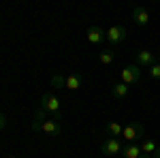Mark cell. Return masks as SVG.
Listing matches in <instances>:
<instances>
[{
    "instance_id": "cell-1",
    "label": "cell",
    "mask_w": 160,
    "mask_h": 158,
    "mask_svg": "<svg viewBox=\"0 0 160 158\" xmlns=\"http://www.w3.org/2000/svg\"><path fill=\"white\" fill-rule=\"evenodd\" d=\"M41 109L49 111L51 113V120H62L60 115V100H58V96L56 94H51V92H47V94H43L41 96Z\"/></svg>"
},
{
    "instance_id": "cell-2",
    "label": "cell",
    "mask_w": 160,
    "mask_h": 158,
    "mask_svg": "<svg viewBox=\"0 0 160 158\" xmlns=\"http://www.w3.org/2000/svg\"><path fill=\"white\" fill-rule=\"evenodd\" d=\"M122 137L128 141V143H139L143 137H145V128L141 122H132V124H126L122 130Z\"/></svg>"
},
{
    "instance_id": "cell-3",
    "label": "cell",
    "mask_w": 160,
    "mask_h": 158,
    "mask_svg": "<svg viewBox=\"0 0 160 158\" xmlns=\"http://www.w3.org/2000/svg\"><path fill=\"white\" fill-rule=\"evenodd\" d=\"M32 130H43L45 135H49V137H58L62 133V126L60 122L56 120H45V122H32Z\"/></svg>"
},
{
    "instance_id": "cell-4",
    "label": "cell",
    "mask_w": 160,
    "mask_h": 158,
    "mask_svg": "<svg viewBox=\"0 0 160 158\" xmlns=\"http://www.w3.org/2000/svg\"><path fill=\"white\" fill-rule=\"evenodd\" d=\"M122 139H118V137H109L107 141H102V145H100V152L105 154V156H115V154H122Z\"/></svg>"
},
{
    "instance_id": "cell-5",
    "label": "cell",
    "mask_w": 160,
    "mask_h": 158,
    "mask_svg": "<svg viewBox=\"0 0 160 158\" xmlns=\"http://www.w3.org/2000/svg\"><path fill=\"white\" fill-rule=\"evenodd\" d=\"M105 37H107V41H109L111 45H120V43L126 41L128 32H126V28H124V26H111L109 30L105 32Z\"/></svg>"
},
{
    "instance_id": "cell-6",
    "label": "cell",
    "mask_w": 160,
    "mask_h": 158,
    "mask_svg": "<svg viewBox=\"0 0 160 158\" xmlns=\"http://www.w3.org/2000/svg\"><path fill=\"white\" fill-rule=\"evenodd\" d=\"M141 79V66H137V64H130V66H126L122 71V81L126 85L128 84H137Z\"/></svg>"
},
{
    "instance_id": "cell-7",
    "label": "cell",
    "mask_w": 160,
    "mask_h": 158,
    "mask_svg": "<svg viewBox=\"0 0 160 158\" xmlns=\"http://www.w3.org/2000/svg\"><path fill=\"white\" fill-rule=\"evenodd\" d=\"M154 64H156V54H154V51H149V49H141V51L137 54V66L148 69V66H154Z\"/></svg>"
},
{
    "instance_id": "cell-8",
    "label": "cell",
    "mask_w": 160,
    "mask_h": 158,
    "mask_svg": "<svg viewBox=\"0 0 160 158\" xmlns=\"http://www.w3.org/2000/svg\"><path fill=\"white\" fill-rule=\"evenodd\" d=\"M132 22H135L139 28H145V26L149 24L148 9H143V7H135V9H132Z\"/></svg>"
},
{
    "instance_id": "cell-9",
    "label": "cell",
    "mask_w": 160,
    "mask_h": 158,
    "mask_svg": "<svg viewBox=\"0 0 160 158\" xmlns=\"http://www.w3.org/2000/svg\"><path fill=\"white\" fill-rule=\"evenodd\" d=\"M88 41H90L92 45H100L102 41H107L105 30L98 28V26H90V28H88Z\"/></svg>"
},
{
    "instance_id": "cell-10",
    "label": "cell",
    "mask_w": 160,
    "mask_h": 158,
    "mask_svg": "<svg viewBox=\"0 0 160 158\" xmlns=\"http://www.w3.org/2000/svg\"><path fill=\"white\" fill-rule=\"evenodd\" d=\"M141 154H143V152H141V145H139V143H128V145H124V150H122L124 158H139Z\"/></svg>"
},
{
    "instance_id": "cell-11",
    "label": "cell",
    "mask_w": 160,
    "mask_h": 158,
    "mask_svg": "<svg viewBox=\"0 0 160 158\" xmlns=\"http://www.w3.org/2000/svg\"><path fill=\"white\" fill-rule=\"evenodd\" d=\"M111 92H113L115 98H126L128 96V85L124 84V81H118V84L111 85Z\"/></svg>"
},
{
    "instance_id": "cell-12",
    "label": "cell",
    "mask_w": 160,
    "mask_h": 158,
    "mask_svg": "<svg viewBox=\"0 0 160 158\" xmlns=\"http://www.w3.org/2000/svg\"><path fill=\"white\" fill-rule=\"evenodd\" d=\"M105 130L109 133V137H118V139H120V137H122V130H124V126L120 124V122H109V124L105 126Z\"/></svg>"
},
{
    "instance_id": "cell-13",
    "label": "cell",
    "mask_w": 160,
    "mask_h": 158,
    "mask_svg": "<svg viewBox=\"0 0 160 158\" xmlns=\"http://www.w3.org/2000/svg\"><path fill=\"white\" fill-rule=\"evenodd\" d=\"M66 88L68 90H79L81 88V75H77V73L66 75Z\"/></svg>"
},
{
    "instance_id": "cell-14",
    "label": "cell",
    "mask_w": 160,
    "mask_h": 158,
    "mask_svg": "<svg viewBox=\"0 0 160 158\" xmlns=\"http://www.w3.org/2000/svg\"><path fill=\"white\" fill-rule=\"evenodd\" d=\"M139 145H141V152H143V154H149V156H152V154L156 152L158 143H156L154 139H143V143H139Z\"/></svg>"
},
{
    "instance_id": "cell-15",
    "label": "cell",
    "mask_w": 160,
    "mask_h": 158,
    "mask_svg": "<svg viewBox=\"0 0 160 158\" xmlns=\"http://www.w3.org/2000/svg\"><path fill=\"white\" fill-rule=\"evenodd\" d=\"M51 88H56V90L66 88V77H64V75H53V77H51Z\"/></svg>"
},
{
    "instance_id": "cell-16",
    "label": "cell",
    "mask_w": 160,
    "mask_h": 158,
    "mask_svg": "<svg viewBox=\"0 0 160 158\" xmlns=\"http://www.w3.org/2000/svg\"><path fill=\"white\" fill-rule=\"evenodd\" d=\"M113 58H115V56H113V51H109V49H102V51L98 54L100 64H111V62H113Z\"/></svg>"
},
{
    "instance_id": "cell-17",
    "label": "cell",
    "mask_w": 160,
    "mask_h": 158,
    "mask_svg": "<svg viewBox=\"0 0 160 158\" xmlns=\"http://www.w3.org/2000/svg\"><path fill=\"white\" fill-rule=\"evenodd\" d=\"M45 120H47V111L45 109H37L34 111V122L41 124V122H45Z\"/></svg>"
},
{
    "instance_id": "cell-18",
    "label": "cell",
    "mask_w": 160,
    "mask_h": 158,
    "mask_svg": "<svg viewBox=\"0 0 160 158\" xmlns=\"http://www.w3.org/2000/svg\"><path fill=\"white\" fill-rule=\"evenodd\" d=\"M149 75H152V79H160V64L158 62L154 66H149Z\"/></svg>"
},
{
    "instance_id": "cell-19",
    "label": "cell",
    "mask_w": 160,
    "mask_h": 158,
    "mask_svg": "<svg viewBox=\"0 0 160 158\" xmlns=\"http://www.w3.org/2000/svg\"><path fill=\"white\" fill-rule=\"evenodd\" d=\"M4 126H7V115H4V113H0V130H2Z\"/></svg>"
},
{
    "instance_id": "cell-20",
    "label": "cell",
    "mask_w": 160,
    "mask_h": 158,
    "mask_svg": "<svg viewBox=\"0 0 160 158\" xmlns=\"http://www.w3.org/2000/svg\"><path fill=\"white\" fill-rule=\"evenodd\" d=\"M152 158H160V145L156 147V152H154V154H152Z\"/></svg>"
},
{
    "instance_id": "cell-21",
    "label": "cell",
    "mask_w": 160,
    "mask_h": 158,
    "mask_svg": "<svg viewBox=\"0 0 160 158\" xmlns=\"http://www.w3.org/2000/svg\"><path fill=\"white\" fill-rule=\"evenodd\" d=\"M139 158H152V156H149V154H141Z\"/></svg>"
},
{
    "instance_id": "cell-22",
    "label": "cell",
    "mask_w": 160,
    "mask_h": 158,
    "mask_svg": "<svg viewBox=\"0 0 160 158\" xmlns=\"http://www.w3.org/2000/svg\"><path fill=\"white\" fill-rule=\"evenodd\" d=\"M9 158H19V156H9Z\"/></svg>"
}]
</instances>
